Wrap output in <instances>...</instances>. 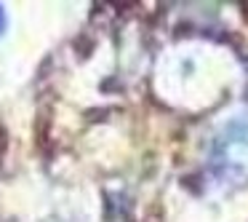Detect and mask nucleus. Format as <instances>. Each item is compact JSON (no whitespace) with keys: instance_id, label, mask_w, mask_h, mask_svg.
I'll use <instances>...</instances> for the list:
<instances>
[{"instance_id":"obj_1","label":"nucleus","mask_w":248,"mask_h":222,"mask_svg":"<svg viewBox=\"0 0 248 222\" xmlns=\"http://www.w3.org/2000/svg\"><path fill=\"white\" fill-rule=\"evenodd\" d=\"M0 30H3V14H0Z\"/></svg>"}]
</instances>
